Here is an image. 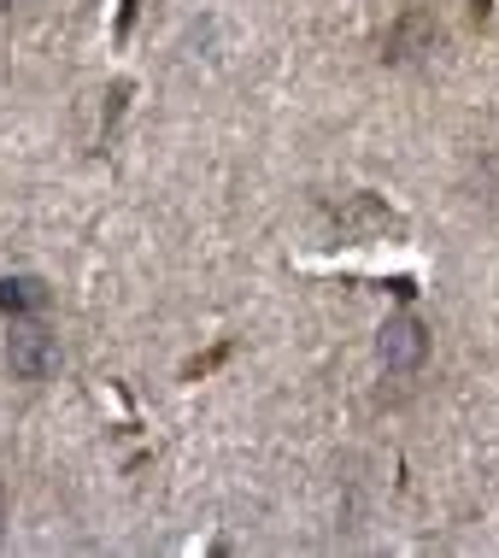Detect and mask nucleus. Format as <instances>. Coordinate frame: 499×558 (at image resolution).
<instances>
[{"instance_id": "obj_1", "label": "nucleus", "mask_w": 499, "mask_h": 558, "mask_svg": "<svg viewBox=\"0 0 499 558\" xmlns=\"http://www.w3.org/2000/svg\"><path fill=\"white\" fill-rule=\"evenodd\" d=\"M423 353H429V336H423V324L412 312H394V318L382 324V336H376V359H382L388 371H417Z\"/></svg>"}, {"instance_id": "obj_2", "label": "nucleus", "mask_w": 499, "mask_h": 558, "mask_svg": "<svg viewBox=\"0 0 499 558\" xmlns=\"http://www.w3.org/2000/svg\"><path fill=\"white\" fill-rule=\"evenodd\" d=\"M7 365L19 383H41V376L53 371V341L41 336V329H19V336L7 341Z\"/></svg>"}, {"instance_id": "obj_4", "label": "nucleus", "mask_w": 499, "mask_h": 558, "mask_svg": "<svg viewBox=\"0 0 499 558\" xmlns=\"http://www.w3.org/2000/svg\"><path fill=\"white\" fill-rule=\"evenodd\" d=\"M0 511H7V494H0Z\"/></svg>"}, {"instance_id": "obj_3", "label": "nucleus", "mask_w": 499, "mask_h": 558, "mask_svg": "<svg viewBox=\"0 0 499 558\" xmlns=\"http://www.w3.org/2000/svg\"><path fill=\"white\" fill-rule=\"evenodd\" d=\"M48 306V289H41L36 277H7L0 282V312H36Z\"/></svg>"}]
</instances>
